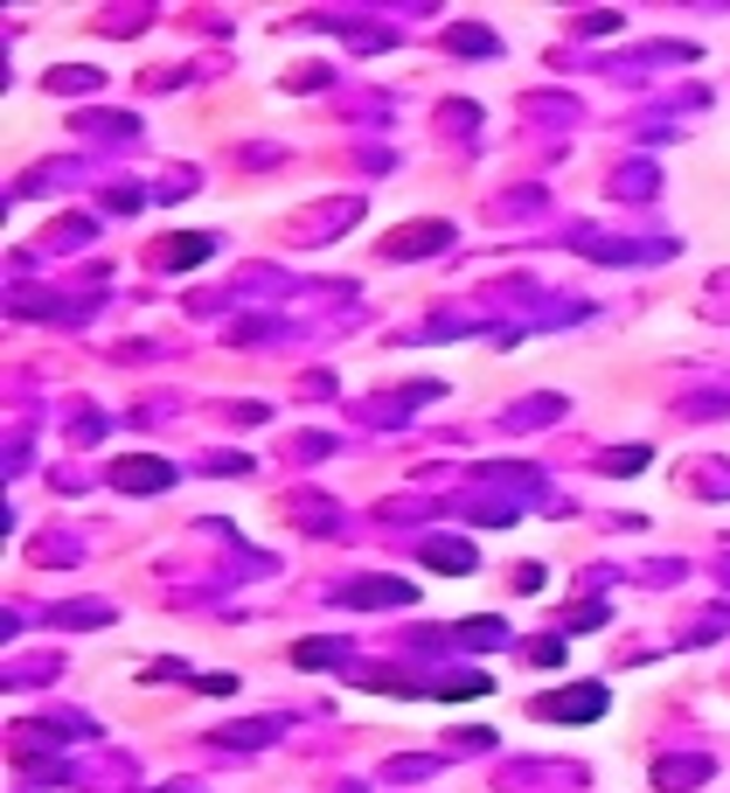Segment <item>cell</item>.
Masks as SVG:
<instances>
[{
  "mask_svg": "<svg viewBox=\"0 0 730 793\" xmlns=\"http://www.w3.org/2000/svg\"><path fill=\"white\" fill-rule=\"evenodd\" d=\"M209 251V237H174V264H195Z\"/></svg>",
  "mask_w": 730,
  "mask_h": 793,
  "instance_id": "obj_3",
  "label": "cell"
},
{
  "mask_svg": "<svg viewBox=\"0 0 730 793\" xmlns=\"http://www.w3.org/2000/svg\"><path fill=\"white\" fill-rule=\"evenodd\" d=\"M647 466V453H640V445H626V453H612V473H640Z\"/></svg>",
  "mask_w": 730,
  "mask_h": 793,
  "instance_id": "obj_4",
  "label": "cell"
},
{
  "mask_svg": "<svg viewBox=\"0 0 730 793\" xmlns=\"http://www.w3.org/2000/svg\"><path fill=\"white\" fill-rule=\"evenodd\" d=\"M112 481H119V488H133V494H146V488H168V466H161V460H119V466H112Z\"/></svg>",
  "mask_w": 730,
  "mask_h": 793,
  "instance_id": "obj_2",
  "label": "cell"
},
{
  "mask_svg": "<svg viewBox=\"0 0 730 793\" xmlns=\"http://www.w3.org/2000/svg\"><path fill=\"white\" fill-rule=\"evenodd\" d=\"M606 710V690H578V696H543V717H564V724H585Z\"/></svg>",
  "mask_w": 730,
  "mask_h": 793,
  "instance_id": "obj_1",
  "label": "cell"
}]
</instances>
